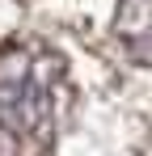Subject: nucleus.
I'll return each mask as SVG.
<instances>
[{"mask_svg":"<svg viewBox=\"0 0 152 156\" xmlns=\"http://www.w3.org/2000/svg\"><path fill=\"white\" fill-rule=\"evenodd\" d=\"M63 84V59L34 42L0 47V139L13 148H38L55 131Z\"/></svg>","mask_w":152,"mask_h":156,"instance_id":"f257e3e1","label":"nucleus"},{"mask_svg":"<svg viewBox=\"0 0 152 156\" xmlns=\"http://www.w3.org/2000/svg\"><path fill=\"white\" fill-rule=\"evenodd\" d=\"M118 38L135 51V59H144L148 51V0H118Z\"/></svg>","mask_w":152,"mask_h":156,"instance_id":"f03ea898","label":"nucleus"}]
</instances>
